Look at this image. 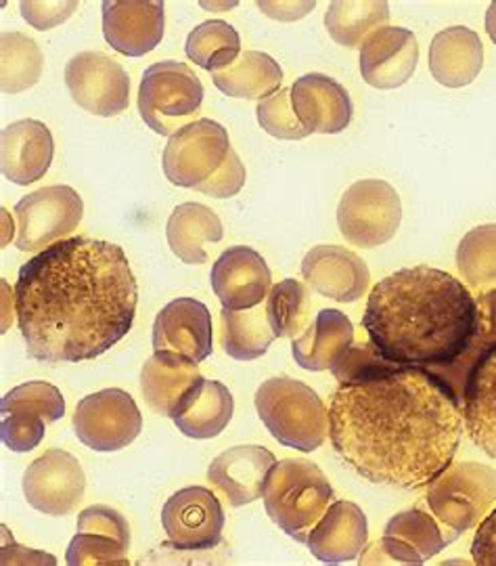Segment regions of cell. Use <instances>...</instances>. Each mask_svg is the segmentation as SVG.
I'll list each match as a JSON object with an SVG mask.
<instances>
[{
  "label": "cell",
  "mask_w": 496,
  "mask_h": 566,
  "mask_svg": "<svg viewBox=\"0 0 496 566\" xmlns=\"http://www.w3.org/2000/svg\"><path fill=\"white\" fill-rule=\"evenodd\" d=\"M44 432H46V420L39 413H32V411L2 413V422H0L2 443L15 453L34 451L44 439Z\"/></svg>",
  "instance_id": "obj_41"
},
{
  "label": "cell",
  "mask_w": 496,
  "mask_h": 566,
  "mask_svg": "<svg viewBox=\"0 0 496 566\" xmlns=\"http://www.w3.org/2000/svg\"><path fill=\"white\" fill-rule=\"evenodd\" d=\"M302 277L320 296L338 303H357L371 285L367 263L344 245H315L302 261Z\"/></svg>",
  "instance_id": "obj_19"
},
{
  "label": "cell",
  "mask_w": 496,
  "mask_h": 566,
  "mask_svg": "<svg viewBox=\"0 0 496 566\" xmlns=\"http://www.w3.org/2000/svg\"><path fill=\"white\" fill-rule=\"evenodd\" d=\"M44 57L39 44L21 32L0 36V88L4 95H18L36 86Z\"/></svg>",
  "instance_id": "obj_34"
},
{
  "label": "cell",
  "mask_w": 496,
  "mask_h": 566,
  "mask_svg": "<svg viewBox=\"0 0 496 566\" xmlns=\"http://www.w3.org/2000/svg\"><path fill=\"white\" fill-rule=\"evenodd\" d=\"M418 63V36L407 28H379L360 46L362 81L379 91L404 86L413 78Z\"/></svg>",
  "instance_id": "obj_17"
},
{
  "label": "cell",
  "mask_w": 496,
  "mask_h": 566,
  "mask_svg": "<svg viewBox=\"0 0 496 566\" xmlns=\"http://www.w3.org/2000/svg\"><path fill=\"white\" fill-rule=\"evenodd\" d=\"M486 32H488L490 41L496 44V2H490L488 11H486Z\"/></svg>",
  "instance_id": "obj_47"
},
{
  "label": "cell",
  "mask_w": 496,
  "mask_h": 566,
  "mask_svg": "<svg viewBox=\"0 0 496 566\" xmlns=\"http://www.w3.org/2000/svg\"><path fill=\"white\" fill-rule=\"evenodd\" d=\"M292 105L310 135H338L350 126L355 116V105L346 86L318 72L294 82Z\"/></svg>",
  "instance_id": "obj_21"
},
{
  "label": "cell",
  "mask_w": 496,
  "mask_h": 566,
  "mask_svg": "<svg viewBox=\"0 0 496 566\" xmlns=\"http://www.w3.org/2000/svg\"><path fill=\"white\" fill-rule=\"evenodd\" d=\"M355 344V325L338 311L323 308L315 322L292 340V355L306 371L334 369Z\"/></svg>",
  "instance_id": "obj_26"
},
{
  "label": "cell",
  "mask_w": 496,
  "mask_h": 566,
  "mask_svg": "<svg viewBox=\"0 0 496 566\" xmlns=\"http://www.w3.org/2000/svg\"><path fill=\"white\" fill-rule=\"evenodd\" d=\"M428 65L432 76L446 88H463L476 81L484 65V46L477 32L453 25L437 32L430 44Z\"/></svg>",
  "instance_id": "obj_27"
},
{
  "label": "cell",
  "mask_w": 496,
  "mask_h": 566,
  "mask_svg": "<svg viewBox=\"0 0 496 566\" xmlns=\"http://www.w3.org/2000/svg\"><path fill=\"white\" fill-rule=\"evenodd\" d=\"M275 332L268 324L266 306H254L247 311L220 313V343L224 353L238 361H254L266 355L275 343Z\"/></svg>",
  "instance_id": "obj_32"
},
{
  "label": "cell",
  "mask_w": 496,
  "mask_h": 566,
  "mask_svg": "<svg viewBox=\"0 0 496 566\" xmlns=\"http://www.w3.org/2000/svg\"><path fill=\"white\" fill-rule=\"evenodd\" d=\"M0 411H32L42 416L46 424H53L65 416V399L57 386L44 380H32L7 392L0 401Z\"/></svg>",
  "instance_id": "obj_38"
},
{
  "label": "cell",
  "mask_w": 496,
  "mask_h": 566,
  "mask_svg": "<svg viewBox=\"0 0 496 566\" xmlns=\"http://www.w3.org/2000/svg\"><path fill=\"white\" fill-rule=\"evenodd\" d=\"M266 315L277 338H298L310 319V292L306 283L283 280L275 283L266 298Z\"/></svg>",
  "instance_id": "obj_37"
},
{
  "label": "cell",
  "mask_w": 496,
  "mask_h": 566,
  "mask_svg": "<svg viewBox=\"0 0 496 566\" xmlns=\"http://www.w3.org/2000/svg\"><path fill=\"white\" fill-rule=\"evenodd\" d=\"M103 36L126 57L151 53L163 39L166 15L158 0H107L103 2Z\"/></svg>",
  "instance_id": "obj_18"
},
{
  "label": "cell",
  "mask_w": 496,
  "mask_h": 566,
  "mask_svg": "<svg viewBox=\"0 0 496 566\" xmlns=\"http://www.w3.org/2000/svg\"><path fill=\"white\" fill-rule=\"evenodd\" d=\"M203 95V84L189 65L180 61H159L143 72L140 118L154 133L172 137L198 116Z\"/></svg>",
  "instance_id": "obj_7"
},
{
  "label": "cell",
  "mask_w": 496,
  "mask_h": 566,
  "mask_svg": "<svg viewBox=\"0 0 496 566\" xmlns=\"http://www.w3.org/2000/svg\"><path fill=\"white\" fill-rule=\"evenodd\" d=\"M453 539L446 537L436 516L413 507L390 518L378 547L392 560L402 565H423L434 558Z\"/></svg>",
  "instance_id": "obj_25"
},
{
  "label": "cell",
  "mask_w": 496,
  "mask_h": 566,
  "mask_svg": "<svg viewBox=\"0 0 496 566\" xmlns=\"http://www.w3.org/2000/svg\"><path fill=\"white\" fill-rule=\"evenodd\" d=\"M233 145L226 128L210 118L191 122L175 133L161 156L166 179L184 189H198L226 163Z\"/></svg>",
  "instance_id": "obj_9"
},
{
  "label": "cell",
  "mask_w": 496,
  "mask_h": 566,
  "mask_svg": "<svg viewBox=\"0 0 496 566\" xmlns=\"http://www.w3.org/2000/svg\"><path fill=\"white\" fill-rule=\"evenodd\" d=\"M55 156L51 128L40 120H18L0 135V168L7 181L20 187L44 179Z\"/></svg>",
  "instance_id": "obj_22"
},
{
  "label": "cell",
  "mask_w": 496,
  "mask_h": 566,
  "mask_svg": "<svg viewBox=\"0 0 496 566\" xmlns=\"http://www.w3.org/2000/svg\"><path fill=\"white\" fill-rule=\"evenodd\" d=\"M72 426L84 446L99 453H114L137 441L143 416L126 390L105 388L80 401Z\"/></svg>",
  "instance_id": "obj_11"
},
{
  "label": "cell",
  "mask_w": 496,
  "mask_h": 566,
  "mask_svg": "<svg viewBox=\"0 0 496 566\" xmlns=\"http://www.w3.org/2000/svg\"><path fill=\"white\" fill-rule=\"evenodd\" d=\"M262 13H266L271 20L298 21L306 18L310 11L317 9L315 0H278V2H258L256 4Z\"/></svg>",
  "instance_id": "obj_46"
},
{
  "label": "cell",
  "mask_w": 496,
  "mask_h": 566,
  "mask_svg": "<svg viewBox=\"0 0 496 566\" xmlns=\"http://www.w3.org/2000/svg\"><path fill=\"white\" fill-rule=\"evenodd\" d=\"M23 495L34 510L49 516H67L82 504L86 474L78 458L67 451L49 449L23 472Z\"/></svg>",
  "instance_id": "obj_15"
},
{
  "label": "cell",
  "mask_w": 496,
  "mask_h": 566,
  "mask_svg": "<svg viewBox=\"0 0 496 566\" xmlns=\"http://www.w3.org/2000/svg\"><path fill=\"white\" fill-rule=\"evenodd\" d=\"M210 283L222 308L247 311L268 296L273 275L254 248L233 245L226 248L212 266Z\"/></svg>",
  "instance_id": "obj_16"
},
{
  "label": "cell",
  "mask_w": 496,
  "mask_h": 566,
  "mask_svg": "<svg viewBox=\"0 0 496 566\" xmlns=\"http://www.w3.org/2000/svg\"><path fill=\"white\" fill-rule=\"evenodd\" d=\"M78 0H23L21 18L36 30H53L78 11Z\"/></svg>",
  "instance_id": "obj_43"
},
{
  "label": "cell",
  "mask_w": 496,
  "mask_h": 566,
  "mask_svg": "<svg viewBox=\"0 0 496 566\" xmlns=\"http://www.w3.org/2000/svg\"><path fill=\"white\" fill-rule=\"evenodd\" d=\"M262 500L271 521L294 542L306 544L331 506L334 486L315 462L289 458L273 465Z\"/></svg>",
  "instance_id": "obj_4"
},
{
  "label": "cell",
  "mask_w": 496,
  "mask_h": 566,
  "mask_svg": "<svg viewBox=\"0 0 496 566\" xmlns=\"http://www.w3.org/2000/svg\"><path fill=\"white\" fill-rule=\"evenodd\" d=\"M214 86L235 99H266L281 91L283 70L278 61L260 51H245L235 63L212 74Z\"/></svg>",
  "instance_id": "obj_31"
},
{
  "label": "cell",
  "mask_w": 496,
  "mask_h": 566,
  "mask_svg": "<svg viewBox=\"0 0 496 566\" xmlns=\"http://www.w3.org/2000/svg\"><path fill=\"white\" fill-rule=\"evenodd\" d=\"M65 563L70 566H128V547L122 546L116 539L97 535V533H80L70 542L65 552Z\"/></svg>",
  "instance_id": "obj_40"
},
{
  "label": "cell",
  "mask_w": 496,
  "mask_h": 566,
  "mask_svg": "<svg viewBox=\"0 0 496 566\" xmlns=\"http://www.w3.org/2000/svg\"><path fill=\"white\" fill-rule=\"evenodd\" d=\"M233 411L235 401L231 390L219 380H203L172 422L184 437L208 441L219 437L229 426L233 420Z\"/></svg>",
  "instance_id": "obj_30"
},
{
  "label": "cell",
  "mask_w": 496,
  "mask_h": 566,
  "mask_svg": "<svg viewBox=\"0 0 496 566\" xmlns=\"http://www.w3.org/2000/svg\"><path fill=\"white\" fill-rule=\"evenodd\" d=\"M184 53L201 70L217 74L238 61L241 55V39L229 21H203L189 34Z\"/></svg>",
  "instance_id": "obj_35"
},
{
  "label": "cell",
  "mask_w": 496,
  "mask_h": 566,
  "mask_svg": "<svg viewBox=\"0 0 496 566\" xmlns=\"http://www.w3.org/2000/svg\"><path fill=\"white\" fill-rule=\"evenodd\" d=\"M402 223V202L397 189L381 179H365L346 189L338 206L344 240L357 248H378L390 242Z\"/></svg>",
  "instance_id": "obj_8"
},
{
  "label": "cell",
  "mask_w": 496,
  "mask_h": 566,
  "mask_svg": "<svg viewBox=\"0 0 496 566\" xmlns=\"http://www.w3.org/2000/svg\"><path fill=\"white\" fill-rule=\"evenodd\" d=\"M362 327L383 361L444 369L476 340L479 303L451 273L419 264L373 285Z\"/></svg>",
  "instance_id": "obj_3"
},
{
  "label": "cell",
  "mask_w": 496,
  "mask_h": 566,
  "mask_svg": "<svg viewBox=\"0 0 496 566\" xmlns=\"http://www.w3.org/2000/svg\"><path fill=\"white\" fill-rule=\"evenodd\" d=\"M336 376L329 439L360 479L413 491L453 464L465 420L457 390L440 374L388 364L367 343L346 353Z\"/></svg>",
  "instance_id": "obj_1"
},
{
  "label": "cell",
  "mask_w": 496,
  "mask_h": 566,
  "mask_svg": "<svg viewBox=\"0 0 496 566\" xmlns=\"http://www.w3.org/2000/svg\"><path fill=\"white\" fill-rule=\"evenodd\" d=\"M76 531L105 535V537L116 539L124 547H130V526L116 507L97 504V506L82 510L78 514Z\"/></svg>",
  "instance_id": "obj_42"
},
{
  "label": "cell",
  "mask_w": 496,
  "mask_h": 566,
  "mask_svg": "<svg viewBox=\"0 0 496 566\" xmlns=\"http://www.w3.org/2000/svg\"><path fill=\"white\" fill-rule=\"evenodd\" d=\"M425 497L437 523L457 539L496 506V470L479 462L451 464L428 485Z\"/></svg>",
  "instance_id": "obj_6"
},
{
  "label": "cell",
  "mask_w": 496,
  "mask_h": 566,
  "mask_svg": "<svg viewBox=\"0 0 496 566\" xmlns=\"http://www.w3.org/2000/svg\"><path fill=\"white\" fill-rule=\"evenodd\" d=\"M245 179H247L245 166L241 163L238 151L233 149L219 172L210 181L199 185L196 191H201L203 196H210V198L226 200V198L238 196L239 191L243 189V185H245Z\"/></svg>",
  "instance_id": "obj_44"
},
{
  "label": "cell",
  "mask_w": 496,
  "mask_h": 566,
  "mask_svg": "<svg viewBox=\"0 0 496 566\" xmlns=\"http://www.w3.org/2000/svg\"><path fill=\"white\" fill-rule=\"evenodd\" d=\"M82 217L84 202L70 185H51L28 193L15 206V245L21 252H42L67 240L78 229Z\"/></svg>",
  "instance_id": "obj_10"
},
{
  "label": "cell",
  "mask_w": 496,
  "mask_h": 566,
  "mask_svg": "<svg viewBox=\"0 0 496 566\" xmlns=\"http://www.w3.org/2000/svg\"><path fill=\"white\" fill-rule=\"evenodd\" d=\"M65 84L84 112L114 118L128 109L130 76L118 61L99 51H82L65 65Z\"/></svg>",
  "instance_id": "obj_12"
},
{
  "label": "cell",
  "mask_w": 496,
  "mask_h": 566,
  "mask_svg": "<svg viewBox=\"0 0 496 566\" xmlns=\"http://www.w3.org/2000/svg\"><path fill=\"white\" fill-rule=\"evenodd\" d=\"M203 380L198 365L168 364L154 355L140 369V392L156 413L175 420Z\"/></svg>",
  "instance_id": "obj_28"
},
{
  "label": "cell",
  "mask_w": 496,
  "mask_h": 566,
  "mask_svg": "<svg viewBox=\"0 0 496 566\" xmlns=\"http://www.w3.org/2000/svg\"><path fill=\"white\" fill-rule=\"evenodd\" d=\"M139 285L126 252L95 238H67L23 264L15 315L32 359L80 364L105 355L133 329Z\"/></svg>",
  "instance_id": "obj_2"
},
{
  "label": "cell",
  "mask_w": 496,
  "mask_h": 566,
  "mask_svg": "<svg viewBox=\"0 0 496 566\" xmlns=\"http://www.w3.org/2000/svg\"><path fill=\"white\" fill-rule=\"evenodd\" d=\"M390 20L386 0H336L325 13V28L346 49H358Z\"/></svg>",
  "instance_id": "obj_33"
},
{
  "label": "cell",
  "mask_w": 496,
  "mask_h": 566,
  "mask_svg": "<svg viewBox=\"0 0 496 566\" xmlns=\"http://www.w3.org/2000/svg\"><path fill=\"white\" fill-rule=\"evenodd\" d=\"M201 7L203 9H212V11H224V9H233V7H238V2H224V4H220V2H201Z\"/></svg>",
  "instance_id": "obj_48"
},
{
  "label": "cell",
  "mask_w": 496,
  "mask_h": 566,
  "mask_svg": "<svg viewBox=\"0 0 496 566\" xmlns=\"http://www.w3.org/2000/svg\"><path fill=\"white\" fill-rule=\"evenodd\" d=\"M474 565L496 566V506L477 525L476 537L472 542Z\"/></svg>",
  "instance_id": "obj_45"
},
{
  "label": "cell",
  "mask_w": 496,
  "mask_h": 566,
  "mask_svg": "<svg viewBox=\"0 0 496 566\" xmlns=\"http://www.w3.org/2000/svg\"><path fill=\"white\" fill-rule=\"evenodd\" d=\"M458 273L469 287L496 290V224H479L465 233L457 248Z\"/></svg>",
  "instance_id": "obj_36"
},
{
  "label": "cell",
  "mask_w": 496,
  "mask_h": 566,
  "mask_svg": "<svg viewBox=\"0 0 496 566\" xmlns=\"http://www.w3.org/2000/svg\"><path fill=\"white\" fill-rule=\"evenodd\" d=\"M254 403L262 424L281 446L310 453L329 434L327 407L310 386L299 380L287 376L264 380Z\"/></svg>",
  "instance_id": "obj_5"
},
{
  "label": "cell",
  "mask_w": 496,
  "mask_h": 566,
  "mask_svg": "<svg viewBox=\"0 0 496 566\" xmlns=\"http://www.w3.org/2000/svg\"><path fill=\"white\" fill-rule=\"evenodd\" d=\"M260 128L281 142H299L310 133L298 120L292 105V88H281L275 95L266 97L256 107Z\"/></svg>",
  "instance_id": "obj_39"
},
{
  "label": "cell",
  "mask_w": 496,
  "mask_h": 566,
  "mask_svg": "<svg viewBox=\"0 0 496 566\" xmlns=\"http://www.w3.org/2000/svg\"><path fill=\"white\" fill-rule=\"evenodd\" d=\"M369 542V523L367 514L355 504L339 500L327 507L323 518L308 535L306 546L310 547L313 556L327 563H352L365 552Z\"/></svg>",
  "instance_id": "obj_24"
},
{
  "label": "cell",
  "mask_w": 496,
  "mask_h": 566,
  "mask_svg": "<svg viewBox=\"0 0 496 566\" xmlns=\"http://www.w3.org/2000/svg\"><path fill=\"white\" fill-rule=\"evenodd\" d=\"M166 238L172 254L184 264L208 263V252L203 243H219L224 238V229L219 214L198 202L180 203L166 224Z\"/></svg>",
  "instance_id": "obj_29"
},
{
  "label": "cell",
  "mask_w": 496,
  "mask_h": 566,
  "mask_svg": "<svg viewBox=\"0 0 496 566\" xmlns=\"http://www.w3.org/2000/svg\"><path fill=\"white\" fill-rule=\"evenodd\" d=\"M168 546L179 552H205L222 542L224 510L205 486H184L161 507Z\"/></svg>",
  "instance_id": "obj_13"
},
{
  "label": "cell",
  "mask_w": 496,
  "mask_h": 566,
  "mask_svg": "<svg viewBox=\"0 0 496 566\" xmlns=\"http://www.w3.org/2000/svg\"><path fill=\"white\" fill-rule=\"evenodd\" d=\"M212 315L196 298L166 304L154 324V355L168 364L199 365L212 355Z\"/></svg>",
  "instance_id": "obj_14"
},
{
  "label": "cell",
  "mask_w": 496,
  "mask_h": 566,
  "mask_svg": "<svg viewBox=\"0 0 496 566\" xmlns=\"http://www.w3.org/2000/svg\"><path fill=\"white\" fill-rule=\"evenodd\" d=\"M277 458L262 446H239L222 451L208 468V481L233 507L247 506L264 495Z\"/></svg>",
  "instance_id": "obj_20"
},
{
  "label": "cell",
  "mask_w": 496,
  "mask_h": 566,
  "mask_svg": "<svg viewBox=\"0 0 496 566\" xmlns=\"http://www.w3.org/2000/svg\"><path fill=\"white\" fill-rule=\"evenodd\" d=\"M461 403L469 439L479 451L496 460V343L469 367Z\"/></svg>",
  "instance_id": "obj_23"
}]
</instances>
